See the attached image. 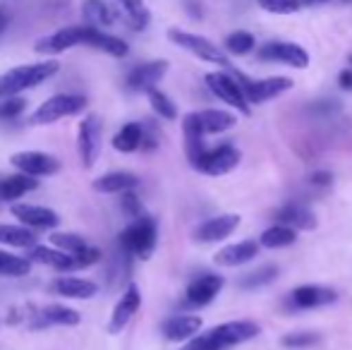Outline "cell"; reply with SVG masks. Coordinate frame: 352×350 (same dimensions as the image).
Returning <instances> with one entry per match:
<instances>
[{"label":"cell","mask_w":352,"mask_h":350,"mask_svg":"<svg viewBox=\"0 0 352 350\" xmlns=\"http://www.w3.org/2000/svg\"><path fill=\"white\" fill-rule=\"evenodd\" d=\"M259 324L250 322V319H237V322H226L218 327L209 329L206 333L195 336L187 348L190 350H228L235 348L240 343L252 341L254 336H259Z\"/></svg>","instance_id":"cell-1"},{"label":"cell","mask_w":352,"mask_h":350,"mask_svg":"<svg viewBox=\"0 0 352 350\" xmlns=\"http://www.w3.org/2000/svg\"><path fill=\"white\" fill-rule=\"evenodd\" d=\"M60 63L58 61H43V63H32V65H19L8 70L5 75H0V98L17 96V94L43 85L46 80H51L53 75H58Z\"/></svg>","instance_id":"cell-2"},{"label":"cell","mask_w":352,"mask_h":350,"mask_svg":"<svg viewBox=\"0 0 352 350\" xmlns=\"http://www.w3.org/2000/svg\"><path fill=\"white\" fill-rule=\"evenodd\" d=\"M156 238H158V228L156 221L151 216H137L130 226L120 233V248L125 252H130L132 257L148 259L156 248Z\"/></svg>","instance_id":"cell-3"},{"label":"cell","mask_w":352,"mask_h":350,"mask_svg":"<svg viewBox=\"0 0 352 350\" xmlns=\"http://www.w3.org/2000/svg\"><path fill=\"white\" fill-rule=\"evenodd\" d=\"M87 108V98L79 94H56L48 101H43L36 111L32 113L29 122L32 125H53V122L63 120V118L77 116Z\"/></svg>","instance_id":"cell-4"},{"label":"cell","mask_w":352,"mask_h":350,"mask_svg":"<svg viewBox=\"0 0 352 350\" xmlns=\"http://www.w3.org/2000/svg\"><path fill=\"white\" fill-rule=\"evenodd\" d=\"M237 118L228 111H218V108H206V111H197L185 116L182 120V132L185 135H218L230 127H235Z\"/></svg>","instance_id":"cell-5"},{"label":"cell","mask_w":352,"mask_h":350,"mask_svg":"<svg viewBox=\"0 0 352 350\" xmlns=\"http://www.w3.org/2000/svg\"><path fill=\"white\" fill-rule=\"evenodd\" d=\"M101 140H103V125L101 118L96 113L87 116L79 122L77 132V146H79V159H82L84 168H91L96 164L98 154H101Z\"/></svg>","instance_id":"cell-6"},{"label":"cell","mask_w":352,"mask_h":350,"mask_svg":"<svg viewBox=\"0 0 352 350\" xmlns=\"http://www.w3.org/2000/svg\"><path fill=\"white\" fill-rule=\"evenodd\" d=\"M168 36H170L173 43H177V46L185 48V51L195 53V56L201 58V61L213 63V65H223V67L230 65V63H228V58L223 56L221 48H218L216 43H211L209 39L197 36V34H190V32H180V29H170V32H168Z\"/></svg>","instance_id":"cell-7"},{"label":"cell","mask_w":352,"mask_h":350,"mask_svg":"<svg viewBox=\"0 0 352 350\" xmlns=\"http://www.w3.org/2000/svg\"><path fill=\"white\" fill-rule=\"evenodd\" d=\"M232 77L240 82L242 91H245V96L250 103H264V101H269V98L280 96V94L287 91V89H292V80H287V77H269V80L252 82L237 70L232 72Z\"/></svg>","instance_id":"cell-8"},{"label":"cell","mask_w":352,"mask_h":350,"mask_svg":"<svg viewBox=\"0 0 352 350\" xmlns=\"http://www.w3.org/2000/svg\"><path fill=\"white\" fill-rule=\"evenodd\" d=\"M206 85H209V89L221 101H226L228 106L237 108L240 113L250 116V101H247L240 82L232 77V72L230 75H226V72H211V75H206Z\"/></svg>","instance_id":"cell-9"},{"label":"cell","mask_w":352,"mask_h":350,"mask_svg":"<svg viewBox=\"0 0 352 350\" xmlns=\"http://www.w3.org/2000/svg\"><path fill=\"white\" fill-rule=\"evenodd\" d=\"M240 159H242V154L237 146L221 144V146H216V149H206V154L197 161L195 168L206 175H226L237 168Z\"/></svg>","instance_id":"cell-10"},{"label":"cell","mask_w":352,"mask_h":350,"mask_svg":"<svg viewBox=\"0 0 352 350\" xmlns=\"http://www.w3.org/2000/svg\"><path fill=\"white\" fill-rule=\"evenodd\" d=\"M10 164L19 171V173H27L34 177H46L56 175L60 171V161L56 156L46 154V151H17V154L10 156Z\"/></svg>","instance_id":"cell-11"},{"label":"cell","mask_w":352,"mask_h":350,"mask_svg":"<svg viewBox=\"0 0 352 350\" xmlns=\"http://www.w3.org/2000/svg\"><path fill=\"white\" fill-rule=\"evenodd\" d=\"M259 58L261 61H269V63H285L290 67H302L309 65V56L302 46L297 43H287V41H269L259 48Z\"/></svg>","instance_id":"cell-12"},{"label":"cell","mask_w":352,"mask_h":350,"mask_svg":"<svg viewBox=\"0 0 352 350\" xmlns=\"http://www.w3.org/2000/svg\"><path fill=\"white\" fill-rule=\"evenodd\" d=\"M338 300V293L333 288H324V285H300L287 295V307L290 309H314L324 307Z\"/></svg>","instance_id":"cell-13"},{"label":"cell","mask_w":352,"mask_h":350,"mask_svg":"<svg viewBox=\"0 0 352 350\" xmlns=\"http://www.w3.org/2000/svg\"><path fill=\"white\" fill-rule=\"evenodd\" d=\"M223 276L218 274H201L187 285V293H185V305L187 307H204L209 305L213 298L223 290Z\"/></svg>","instance_id":"cell-14"},{"label":"cell","mask_w":352,"mask_h":350,"mask_svg":"<svg viewBox=\"0 0 352 350\" xmlns=\"http://www.w3.org/2000/svg\"><path fill=\"white\" fill-rule=\"evenodd\" d=\"M140 305H142V293H140V288H137L135 283H130V285H127L125 293H122V298L118 300L116 309H113L111 322H108V333H120L122 329H125L127 324L132 322V317L137 314Z\"/></svg>","instance_id":"cell-15"},{"label":"cell","mask_w":352,"mask_h":350,"mask_svg":"<svg viewBox=\"0 0 352 350\" xmlns=\"http://www.w3.org/2000/svg\"><path fill=\"white\" fill-rule=\"evenodd\" d=\"M32 327L34 329H46V327H77L82 322L77 309L65 307V305H48V307H41L36 312H32Z\"/></svg>","instance_id":"cell-16"},{"label":"cell","mask_w":352,"mask_h":350,"mask_svg":"<svg viewBox=\"0 0 352 350\" xmlns=\"http://www.w3.org/2000/svg\"><path fill=\"white\" fill-rule=\"evenodd\" d=\"M84 34H87V24H84V27L58 29V32L43 36L34 48H36L38 53H46V56H56V53H63V51H67V48L84 43Z\"/></svg>","instance_id":"cell-17"},{"label":"cell","mask_w":352,"mask_h":350,"mask_svg":"<svg viewBox=\"0 0 352 350\" xmlns=\"http://www.w3.org/2000/svg\"><path fill=\"white\" fill-rule=\"evenodd\" d=\"M12 216L19 221L22 226L34 230H48L56 228L60 223L58 214L53 209H46V206H36V204H12Z\"/></svg>","instance_id":"cell-18"},{"label":"cell","mask_w":352,"mask_h":350,"mask_svg":"<svg viewBox=\"0 0 352 350\" xmlns=\"http://www.w3.org/2000/svg\"><path fill=\"white\" fill-rule=\"evenodd\" d=\"M168 72V63L166 61H151V63H144V65L135 67L127 77V87L132 91H151L156 89L158 82L163 80V75Z\"/></svg>","instance_id":"cell-19"},{"label":"cell","mask_w":352,"mask_h":350,"mask_svg":"<svg viewBox=\"0 0 352 350\" xmlns=\"http://www.w3.org/2000/svg\"><path fill=\"white\" fill-rule=\"evenodd\" d=\"M240 226V216L237 214H223L216 219H209L195 230V238L199 243H218V240H226L232 230Z\"/></svg>","instance_id":"cell-20"},{"label":"cell","mask_w":352,"mask_h":350,"mask_svg":"<svg viewBox=\"0 0 352 350\" xmlns=\"http://www.w3.org/2000/svg\"><path fill=\"white\" fill-rule=\"evenodd\" d=\"M199 329H201L199 317H195V314H175V317L163 322L161 331L168 341H192L199 333Z\"/></svg>","instance_id":"cell-21"},{"label":"cell","mask_w":352,"mask_h":350,"mask_svg":"<svg viewBox=\"0 0 352 350\" xmlns=\"http://www.w3.org/2000/svg\"><path fill=\"white\" fill-rule=\"evenodd\" d=\"M51 290L60 298H70V300H89L98 293V285L94 281L87 278H77V276H60V278L53 281Z\"/></svg>","instance_id":"cell-22"},{"label":"cell","mask_w":352,"mask_h":350,"mask_svg":"<svg viewBox=\"0 0 352 350\" xmlns=\"http://www.w3.org/2000/svg\"><path fill=\"white\" fill-rule=\"evenodd\" d=\"M256 254H259V243H254V240H242V243L228 245V248L218 250L213 262L221 266H242V264L252 262Z\"/></svg>","instance_id":"cell-23"},{"label":"cell","mask_w":352,"mask_h":350,"mask_svg":"<svg viewBox=\"0 0 352 350\" xmlns=\"http://www.w3.org/2000/svg\"><path fill=\"white\" fill-rule=\"evenodd\" d=\"M84 43L91 48H98V51L108 53L113 58H125L130 53V46H127L122 39L118 36H111V34H103L98 27H91L87 24V34H84Z\"/></svg>","instance_id":"cell-24"},{"label":"cell","mask_w":352,"mask_h":350,"mask_svg":"<svg viewBox=\"0 0 352 350\" xmlns=\"http://www.w3.org/2000/svg\"><path fill=\"white\" fill-rule=\"evenodd\" d=\"M276 223H283V226H290L295 230H311L316 228V219L305 204H297V201H290V204L280 206L276 211Z\"/></svg>","instance_id":"cell-25"},{"label":"cell","mask_w":352,"mask_h":350,"mask_svg":"<svg viewBox=\"0 0 352 350\" xmlns=\"http://www.w3.org/2000/svg\"><path fill=\"white\" fill-rule=\"evenodd\" d=\"M137 182H140L137 175L118 171V173H106V175L96 177V180H94V190L101 192V195H122V192L135 190Z\"/></svg>","instance_id":"cell-26"},{"label":"cell","mask_w":352,"mask_h":350,"mask_svg":"<svg viewBox=\"0 0 352 350\" xmlns=\"http://www.w3.org/2000/svg\"><path fill=\"white\" fill-rule=\"evenodd\" d=\"M36 187H38V180L34 175H27V173L3 177V180H0V199L14 201V199H19V197L27 195V192L36 190Z\"/></svg>","instance_id":"cell-27"},{"label":"cell","mask_w":352,"mask_h":350,"mask_svg":"<svg viewBox=\"0 0 352 350\" xmlns=\"http://www.w3.org/2000/svg\"><path fill=\"white\" fill-rule=\"evenodd\" d=\"M29 259L38 264L53 266L58 271H72V254L63 252V250H51V248H41V245H34Z\"/></svg>","instance_id":"cell-28"},{"label":"cell","mask_w":352,"mask_h":350,"mask_svg":"<svg viewBox=\"0 0 352 350\" xmlns=\"http://www.w3.org/2000/svg\"><path fill=\"white\" fill-rule=\"evenodd\" d=\"M142 142H144V125H140V122H127L113 137V149L122 151V154H132V151L142 149Z\"/></svg>","instance_id":"cell-29"},{"label":"cell","mask_w":352,"mask_h":350,"mask_svg":"<svg viewBox=\"0 0 352 350\" xmlns=\"http://www.w3.org/2000/svg\"><path fill=\"white\" fill-rule=\"evenodd\" d=\"M278 278V264H264L254 271H247V274L240 276L237 285L242 290H256V288H264V285L274 283Z\"/></svg>","instance_id":"cell-30"},{"label":"cell","mask_w":352,"mask_h":350,"mask_svg":"<svg viewBox=\"0 0 352 350\" xmlns=\"http://www.w3.org/2000/svg\"><path fill=\"white\" fill-rule=\"evenodd\" d=\"M82 14L87 17V22L91 27H111L116 22V14L108 8L106 0H84L82 3Z\"/></svg>","instance_id":"cell-31"},{"label":"cell","mask_w":352,"mask_h":350,"mask_svg":"<svg viewBox=\"0 0 352 350\" xmlns=\"http://www.w3.org/2000/svg\"><path fill=\"white\" fill-rule=\"evenodd\" d=\"M295 240H297L295 228L276 223L274 228H269V230L261 233L259 245L261 248H269V250H278V248H290V245H295Z\"/></svg>","instance_id":"cell-32"},{"label":"cell","mask_w":352,"mask_h":350,"mask_svg":"<svg viewBox=\"0 0 352 350\" xmlns=\"http://www.w3.org/2000/svg\"><path fill=\"white\" fill-rule=\"evenodd\" d=\"M0 243L10 248H34L36 235L27 226H0Z\"/></svg>","instance_id":"cell-33"},{"label":"cell","mask_w":352,"mask_h":350,"mask_svg":"<svg viewBox=\"0 0 352 350\" xmlns=\"http://www.w3.org/2000/svg\"><path fill=\"white\" fill-rule=\"evenodd\" d=\"M32 271V259L14 257V254L0 250V276H10V278H19Z\"/></svg>","instance_id":"cell-34"},{"label":"cell","mask_w":352,"mask_h":350,"mask_svg":"<svg viewBox=\"0 0 352 350\" xmlns=\"http://www.w3.org/2000/svg\"><path fill=\"white\" fill-rule=\"evenodd\" d=\"M118 3H120L122 10H125L127 24H130L132 29H137V32L146 29V24H148V19H151V14H148V10L144 8L142 0H118Z\"/></svg>","instance_id":"cell-35"},{"label":"cell","mask_w":352,"mask_h":350,"mask_svg":"<svg viewBox=\"0 0 352 350\" xmlns=\"http://www.w3.org/2000/svg\"><path fill=\"white\" fill-rule=\"evenodd\" d=\"M256 41L250 32H232L230 36L226 39V48L232 53V56H247L250 51H254Z\"/></svg>","instance_id":"cell-36"},{"label":"cell","mask_w":352,"mask_h":350,"mask_svg":"<svg viewBox=\"0 0 352 350\" xmlns=\"http://www.w3.org/2000/svg\"><path fill=\"white\" fill-rule=\"evenodd\" d=\"M148 101H151V108L163 118V120H175V118H177L175 103H173L163 91H158V89H151V91H148Z\"/></svg>","instance_id":"cell-37"},{"label":"cell","mask_w":352,"mask_h":350,"mask_svg":"<svg viewBox=\"0 0 352 350\" xmlns=\"http://www.w3.org/2000/svg\"><path fill=\"white\" fill-rule=\"evenodd\" d=\"M321 341L319 333H311V331H295V333H285L280 338V343L285 348H311Z\"/></svg>","instance_id":"cell-38"},{"label":"cell","mask_w":352,"mask_h":350,"mask_svg":"<svg viewBox=\"0 0 352 350\" xmlns=\"http://www.w3.org/2000/svg\"><path fill=\"white\" fill-rule=\"evenodd\" d=\"M51 243L56 245L58 250H63V252H79V250L89 248V245L84 243V238H79V235H72V233H53L51 235Z\"/></svg>","instance_id":"cell-39"},{"label":"cell","mask_w":352,"mask_h":350,"mask_svg":"<svg viewBox=\"0 0 352 350\" xmlns=\"http://www.w3.org/2000/svg\"><path fill=\"white\" fill-rule=\"evenodd\" d=\"M27 108V101L22 96H8L0 101V120H12Z\"/></svg>","instance_id":"cell-40"},{"label":"cell","mask_w":352,"mask_h":350,"mask_svg":"<svg viewBox=\"0 0 352 350\" xmlns=\"http://www.w3.org/2000/svg\"><path fill=\"white\" fill-rule=\"evenodd\" d=\"M259 5L266 12L276 14H292L300 10V0H259Z\"/></svg>","instance_id":"cell-41"},{"label":"cell","mask_w":352,"mask_h":350,"mask_svg":"<svg viewBox=\"0 0 352 350\" xmlns=\"http://www.w3.org/2000/svg\"><path fill=\"white\" fill-rule=\"evenodd\" d=\"M120 204H122V211H125L130 219H137V216H142V201H140V197H137L132 190L130 192H122Z\"/></svg>","instance_id":"cell-42"},{"label":"cell","mask_w":352,"mask_h":350,"mask_svg":"<svg viewBox=\"0 0 352 350\" xmlns=\"http://www.w3.org/2000/svg\"><path fill=\"white\" fill-rule=\"evenodd\" d=\"M309 111L311 113H321V116H331V113L340 111V103L338 101H316Z\"/></svg>","instance_id":"cell-43"},{"label":"cell","mask_w":352,"mask_h":350,"mask_svg":"<svg viewBox=\"0 0 352 350\" xmlns=\"http://www.w3.org/2000/svg\"><path fill=\"white\" fill-rule=\"evenodd\" d=\"M309 182L314 187H329L333 182V173H329V171H314L309 175Z\"/></svg>","instance_id":"cell-44"},{"label":"cell","mask_w":352,"mask_h":350,"mask_svg":"<svg viewBox=\"0 0 352 350\" xmlns=\"http://www.w3.org/2000/svg\"><path fill=\"white\" fill-rule=\"evenodd\" d=\"M158 146V132L153 125L144 127V142H142V149H156Z\"/></svg>","instance_id":"cell-45"},{"label":"cell","mask_w":352,"mask_h":350,"mask_svg":"<svg viewBox=\"0 0 352 350\" xmlns=\"http://www.w3.org/2000/svg\"><path fill=\"white\" fill-rule=\"evenodd\" d=\"M338 85H340V89H345V91H352V65L345 67V70L338 75Z\"/></svg>","instance_id":"cell-46"},{"label":"cell","mask_w":352,"mask_h":350,"mask_svg":"<svg viewBox=\"0 0 352 350\" xmlns=\"http://www.w3.org/2000/svg\"><path fill=\"white\" fill-rule=\"evenodd\" d=\"M331 0H300V8H316V5H326Z\"/></svg>","instance_id":"cell-47"},{"label":"cell","mask_w":352,"mask_h":350,"mask_svg":"<svg viewBox=\"0 0 352 350\" xmlns=\"http://www.w3.org/2000/svg\"><path fill=\"white\" fill-rule=\"evenodd\" d=\"M5 24H8V17H5L3 10H0V32H3V29H5Z\"/></svg>","instance_id":"cell-48"},{"label":"cell","mask_w":352,"mask_h":350,"mask_svg":"<svg viewBox=\"0 0 352 350\" xmlns=\"http://www.w3.org/2000/svg\"><path fill=\"white\" fill-rule=\"evenodd\" d=\"M338 3H343V5H350V3H352V0H338Z\"/></svg>","instance_id":"cell-49"},{"label":"cell","mask_w":352,"mask_h":350,"mask_svg":"<svg viewBox=\"0 0 352 350\" xmlns=\"http://www.w3.org/2000/svg\"><path fill=\"white\" fill-rule=\"evenodd\" d=\"M348 61H350V65H352V56H350V58H348Z\"/></svg>","instance_id":"cell-50"},{"label":"cell","mask_w":352,"mask_h":350,"mask_svg":"<svg viewBox=\"0 0 352 350\" xmlns=\"http://www.w3.org/2000/svg\"><path fill=\"white\" fill-rule=\"evenodd\" d=\"M185 350H190V348H185Z\"/></svg>","instance_id":"cell-51"}]
</instances>
